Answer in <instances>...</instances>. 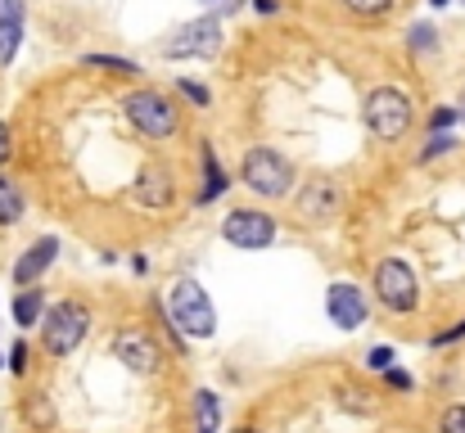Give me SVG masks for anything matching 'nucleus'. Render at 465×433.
Wrapping results in <instances>:
<instances>
[{
	"label": "nucleus",
	"instance_id": "9d476101",
	"mask_svg": "<svg viewBox=\"0 0 465 433\" xmlns=\"http://www.w3.org/2000/svg\"><path fill=\"white\" fill-rule=\"evenodd\" d=\"M325 316L339 330H361L366 325V293L357 285H348V280L330 285V293H325Z\"/></svg>",
	"mask_w": 465,
	"mask_h": 433
},
{
	"label": "nucleus",
	"instance_id": "f257e3e1",
	"mask_svg": "<svg viewBox=\"0 0 465 433\" xmlns=\"http://www.w3.org/2000/svg\"><path fill=\"white\" fill-rule=\"evenodd\" d=\"M86 334H91V307H86V302L64 298V302L45 307V316H41V343H45L50 357L77 352Z\"/></svg>",
	"mask_w": 465,
	"mask_h": 433
},
{
	"label": "nucleus",
	"instance_id": "9b49d317",
	"mask_svg": "<svg viewBox=\"0 0 465 433\" xmlns=\"http://www.w3.org/2000/svg\"><path fill=\"white\" fill-rule=\"evenodd\" d=\"M54 258H59V240L54 235H41V240H32L27 244V253L14 262V271H9V280L18 289H27V285H36L50 267H54Z\"/></svg>",
	"mask_w": 465,
	"mask_h": 433
},
{
	"label": "nucleus",
	"instance_id": "393cba45",
	"mask_svg": "<svg viewBox=\"0 0 465 433\" xmlns=\"http://www.w3.org/2000/svg\"><path fill=\"white\" fill-rule=\"evenodd\" d=\"M457 118H461V109H448V104H443V109L430 118V132H452V127H457Z\"/></svg>",
	"mask_w": 465,
	"mask_h": 433
},
{
	"label": "nucleus",
	"instance_id": "f3484780",
	"mask_svg": "<svg viewBox=\"0 0 465 433\" xmlns=\"http://www.w3.org/2000/svg\"><path fill=\"white\" fill-rule=\"evenodd\" d=\"M23 190L9 181V176H0V226H14V221H23Z\"/></svg>",
	"mask_w": 465,
	"mask_h": 433
},
{
	"label": "nucleus",
	"instance_id": "6ab92c4d",
	"mask_svg": "<svg viewBox=\"0 0 465 433\" xmlns=\"http://www.w3.org/2000/svg\"><path fill=\"white\" fill-rule=\"evenodd\" d=\"M23 416H27L32 429H50V425H54V407H50L45 393H32V398L23 402Z\"/></svg>",
	"mask_w": 465,
	"mask_h": 433
},
{
	"label": "nucleus",
	"instance_id": "7c9ffc66",
	"mask_svg": "<svg viewBox=\"0 0 465 433\" xmlns=\"http://www.w3.org/2000/svg\"><path fill=\"white\" fill-rule=\"evenodd\" d=\"M27 0H0V18H23Z\"/></svg>",
	"mask_w": 465,
	"mask_h": 433
},
{
	"label": "nucleus",
	"instance_id": "2f4dec72",
	"mask_svg": "<svg viewBox=\"0 0 465 433\" xmlns=\"http://www.w3.org/2000/svg\"><path fill=\"white\" fill-rule=\"evenodd\" d=\"M9 153H14V136H9V127L0 123V167L9 162Z\"/></svg>",
	"mask_w": 465,
	"mask_h": 433
},
{
	"label": "nucleus",
	"instance_id": "0eeeda50",
	"mask_svg": "<svg viewBox=\"0 0 465 433\" xmlns=\"http://www.w3.org/2000/svg\"><path fill=\"white\" fill-rule=\"evenodd\" d=\"M375 298H380L389 311H398V316L416 311V307H420V280H416V271H411L402 258H384V262L375 267Z\"/></svg>",
	"mask_w": 465,
	"mask_h": 433
},
{
	"label": "nucleus",
	"instance_id": "a211bd4d",
	"mask_svg": "<svg viewBox=\"0 0 465 433\" xmlns=\"http://www.w3.org/2000/svg\"><path fill=\"white\" fill-rule=\"evenodd\" d=\"M18 45H23V18H0V68L18 59Z\"/></svg>",
	"mask_w": 465,
	"mask_h": 433
},
{
	"label": "nucleus",
	"instance_id": "a878e982",
	"mask_svg": "<svg viewBox=\"0 0 465 433\" xmlns=\"http://www.w3.org/2000/svg\"><path fill=\"white\" fill-rule=\"evenodd\" d=\"M199 5H203L208 14H217V18H222V14L231 18V14H240V9H244L249 0H199Z\"/></svg>",
	"mask_w": 465,
	"mask_h": 433
},
{
	"label": "nucleus",
	"instance_id": "b1692460",
	"mask_svg": "<svg viewBox=\"0 0 465 433\" xmlns=\"http://www.w3.org/2000/svg\"><path fill=\"white\" fill-rule=\"evenodd\" d=\"M439 433H465V407H448L443 416H439Z\"/></svg>",
	"mask_w": 465,
	"mask_h": 433
},
{
	"label": "nucleus",
	"instance_id": "cd10ccee",
	"mask_svg": "<svg viewBox=\"0 0 465 433\" xmlns=\"http://www.w3.org/2000/svg\"><path fill=\"white\" fill-rule=\"evenodd\" d=\"M181 95H190V100H194V104H199V109H208V100H213V95H208V91H203V86H199V82H190V77H185V82H181Z\"/></svg>",
	"mask_w": 465,
	"mask_h": 433
},
{
	"label": "nucleus",
	"instance_id": "c85d7f7f",
	"mask_svg": "<svg viewBox=\"0 0 465 433\" xmlns=\"http://www.w3.org/2000/svg\"><path fill=\"white\" fill-rule=\"evenodd\" d=\"M9 370H14V375L27 370V343H14V348H9Z\"/></svg>",
	"mask_w": 465,
	"mask_h": 433
},
{
	"label": "nucleus",
	"instance_id": "423d86ee",
	"mask_svg": "<svg viewBox=\"0 0 465 433\" xmlns=\"http://www.w3.org/2000/svg\"><path fill=\"white\" fill-rule=\"evenodd\" d=\"M217 50H222V18H217V14L190 18L185 27H176V32L163 41V54H167V59H213Z\"/></svg>",
	"mask_w": 465,
	"mask_h": 433
},
{
	"label": "nucleus",
	"instance_id": "6e6552de",
	"mask_svg": "<svg viewBox=\"0 0 465 433\" xmlns=\"http://www.w3.org/2000/svg\"><path fill=\"white\" fill-rule=\"evenodd\" d=\"M222 235H226V244L253 253V249H267V244L276 240V217H267V212H258V208H235V212H226Z\"/></svg>",
	"mask_w": 465,
	"mask_h": 433
},
{
	"label": "nucleus",
	"instance_id": "dca6fc26",
	"mask_svg": "<svg viewBox=\"0 0 465 433\" xmlns=\"http://www.w3.org/2000/svg\"><path fill=\"white\" fill-rule=\"evenodd\" d=\"M41 316H45V289L27 285L14 298V320H18L23 330H32V325H41Z\"/></svg>",
	"mask_w": 465,
	"mask_h": 433
},
{
	"label": "nucleus",
	"instance_id": "c756f323",
	"mask_svg": "<svg viewBox=\"0 0 465 433\" xmlns=\"http://www.w3.org/2000/svg\"><path fill=\"white\" fill-rule=\"evenodd\" d=\"M384 379H389V389H398V393H411V375H407V370H393V366H389V370H384Z\"/></svg>",
	"mask_w": 465,
	"mask_h": 433
},
{
	"label": "nucleus",
	"instance_id": "5701e85b",
	"mask_svg": "<svg viewBox=\"0 0 465 433\" xmlns=\"http://www.w3.org/2000/svg\"><path fill=\"white\" fill-rule=\"evenodd\" d=\"M457 149V136L452 132H434L430 141H425V149H420V162H430V158H439V153H452Z\"/></svg>",
	"mask_w": 465,
	"mask_h": 433
},
{
	"label": "nucleus",
	"instance_id": "412c9836",
	"mask_svg": "<svg viewBox=\"0 0 465 433\" xmlns=\"http://www.w3.org/2000/svg\"><path fill=\"white\" fill-rule=\"evenodd\" d=\"M407 45H411L416 54H430V50H439V32H434L430 23H416V27L407 32Z\"/></svg>",
	"mask_w": 465,
	"mask_h": 433
},
{
	"label": "nucleus",
	"instance_id": "aec40b11",
	"mask_svg": "<svg viewBox=\"0 0 465 433\" xmlns=\"http://www.w3.org/2000/svg\"><path fill=\"white\" fill-rule=\"evenodd\" d=\"M82 64H86V68H104V73H118V77H141V64H132V59H118V54H86Z\"/></svg>",
	"mask_w": 465,
	"mask_h": 433
},
{
	"label": "nucleus",
	"instance_id": "20e7f679",
	"mask_svg": "<svg viewBox=\"0 0 465 433\" xmlns=\"http://www.w3.org/2000/svg\"><path fill=\"white\" fill-rule=\"evenodd\" d=\"M411 95L407 91H398V86H375L371 95H366V127H371V136H380V141H402L407 136V127H411Z\"/></svg>",
	"mask_w": 465,
	"mask_h": 433
},
{
	"label": "nucleus",
	"instance_id": "4be33fe9",
	"mask_svg": "<svg viewBox=\"0 0 465 433\" xmlns=\"http://www.w3.org/2000/svg\"><path fill=\"white\" fill-rule=\"evenodd\" d=\"M343 9L357 14V18H384L393 9V0H343Z\"/></svg>",
	"mask_w": 465,
	"mask_h": 433
},
{
	"label": "nucleus",
	"instance_id": "ddd939ff",
	"mask_svg": "<svg viewBox=\"0 0 465 433\" xmlns=\"http://www.w3.org/2000/svg\"><path fill=\"white\" fill-rule=\"evenodd\" d=\"M299 208H303L308 221H330V217L339 212V190H334V181H308V185L299 190Z\"/></svg>",
	"mask_w": 465,
	"mask_h": 433
},
{
	"label": "nucleus",
	"instance_id": "f704fd0d",
	"mask_svg": "<svg viewBox=\"0 0 465 433\" xmlns=\"http://www.w3.org/2000/svg\"><path fill=\"white\" fill-rule=\"evenodd\" d=\"M231 433H258V429H249V425H244V429H231Z\"/></svg>",
	"mask_w": 465,
	"mask_h": 433
},
{
	"label": "nucleus",
	"instance_id": "2eb2a0df",
	"mask_svg": "<svg viewBox=\"0 0 465 433\" xmlns=\"http://www.w3.org/2000/svg\"><path fill=\"white\" fill-rule=\"evenodd\" d=\"M194 433H222V402L213 389L194 393Z\"/></svg>",
	"mask_w": 465,
	"mask_h": 433
},
{
	"label": "nucleus",
	"instance_id": "f8f14e48",
	"mask_svg": "<svg viewBox=\"0 0 465 433\" xmlns=\"http://www.w3.org/2000/svg\"><path fill=\"white\" fill-rule=\"evenodd\" d=\"M132 199L141 208H167L172 203V172L167 167H141V176L132 181Z\"/></svg>",
	"mask_w": 465,
	"mask_h": 433
},
{
	"label": "nucleus",
	"instance_id": "72a5a7b5",
	"mask_svg": "<svg viewBox=\"0 0 465 433\" xmlns=\"http://www.w3.org/2000/svg\"><path fill=\"white\" fill-rule=\"evenodd\" d=\"M430 5H434V9H448V5H452V0H430Z\"/></svg>",
	"mask_w": 465,
	"mask_h": 433
},
{
	"label": "nucleus",
	"instance_id": "e433bc0d",
	"mask_svg": "<svg viewBox=\"0 0 465 433\" xmlns=\"http://www.w3.org/2000/svg\"><path fill=\"white\" fill-rule=\"evenodd\" d=\"M461 118H465V109H461Z\"/></svg>",
	"mask_w": 465,
	"mask_h": 433
},
{
	"label": "nucleus",
	"instance_id": "39448f33",
	"mask_svg": "<svg viewBox=\"0 0 465 433\" xmlns=\"http://www.w3.org/2000/svg\"><path fill=\"white\" fill-rule=\"evenodd\" d=\"M123 113H127V123L141 132V136H150V141H167L172 132H176V104L163 95V91H132L127 100H123Z\"/></svg>",
	"mask_w": 465,
	"mask_h": 433
},
{
	"label": "nucleus",
	"instance_id": "f03ea898",
	"mask_svg": "<svg viewBox=\"0 0 465 433\" xmlns=\"http://www.w3.org/2000/svg\"><path fill=\"white\" fill-rule=\"evenodd\" d=\"M240 181L258 194V199H285L294 190V162L267 144L249 149L244 162H240Z\"/></svg>",
	"mask_w": 465,
	"mask_h": 433
},
{
	"label": "nucleus",
	"instance_id": "bb28decb",
	"mask_svg": "<svg viewBox=\"0 0 465 433\" xmlns=\"http://www.w3.org/2000/svg\"><path fill=\"white\" fill-rule=\"evenodd\" d=\"M366 366H371V370H380V375H384V370H389V366H393V348H371V352H366Z\"/></svg>",
	"mask_w": 465,
	"mask_h": 433
},
{
	"label": "nucleus",
	"instance_id": "473e14b6",
	"mask_svg": "<svg viewBox=\"0 0 465 433\" xmlns=\"http://www.w3.org/2000/svg\"><path fill=\"white\" fill-rule=\"evenodd\" d=\"M249 5H253L258 14H276V9H281V0H249Z\"/></svg>",
	"mask_w": 465,
	"mask_h": 433
},
{
	"label": "nucleus",
	"instance_id": "1a4fd4ad",
	"mask_svg": "<svg viewBox=\"0 0 465 433\" xmlns=\"http://www.w3.org/2000/svg\"><path fill=\"white\" fill-rule=\"evenodd\" d=\"M114 352H118V361H123L132 375H154L158 366H163V348H158V339L150 334V330H141V325L118 330V334H114Z\"/></svg>",
	"mask_w": 465,
	"mask_h": 433
},
{
	"label": "nucleus",
	"instance_id": "7ed1b4c3",
	"mask_svg": "<svg viewBox=\"0 0 465 433\" xmlns=\"http://www.w3.org/2000/svg\"><path fill=\"white\" fill-rule=\"evenodd\" d=\"M167 316H172V325L181 330V334H190V339H213V330H217V311H213V298L203 293L199 280H176L172 289V298H167Z\"/></svg>",
	"mask_w": 465,
	"mask_h": 433
},
{
	"label": "nucleus",
	"instance_id": "4468645a",
	"mask_svg": "<svg viewBox=\"0 0 465 433\" xmlns=\"http://www.w3.org/2000/svg\"><path fill=\"white\" fill-rule=\"evenodd\" d=\"M199 158H203V190H199V203H213V199L231 185V176L222 172V162H217V149H213V144H203V149H199Z\"/></svg>",
	"mask_w": 465,
	"mask_h": 433
},
{
	"label": "nucleus",
	"instance_id": "c9c22d12",
	"mask_svg": "<svg viewBox=\"0 0 465 433\" xmlns=\"http://www.w3.org/2000/svg\"><path fill=\"white\" fill-rule=\"evenodd\" d=\"M0 366H9V357H0Z\"/></svg>",
	"mask_w": 465,
	"mask_h": 433
}]
</instances>
